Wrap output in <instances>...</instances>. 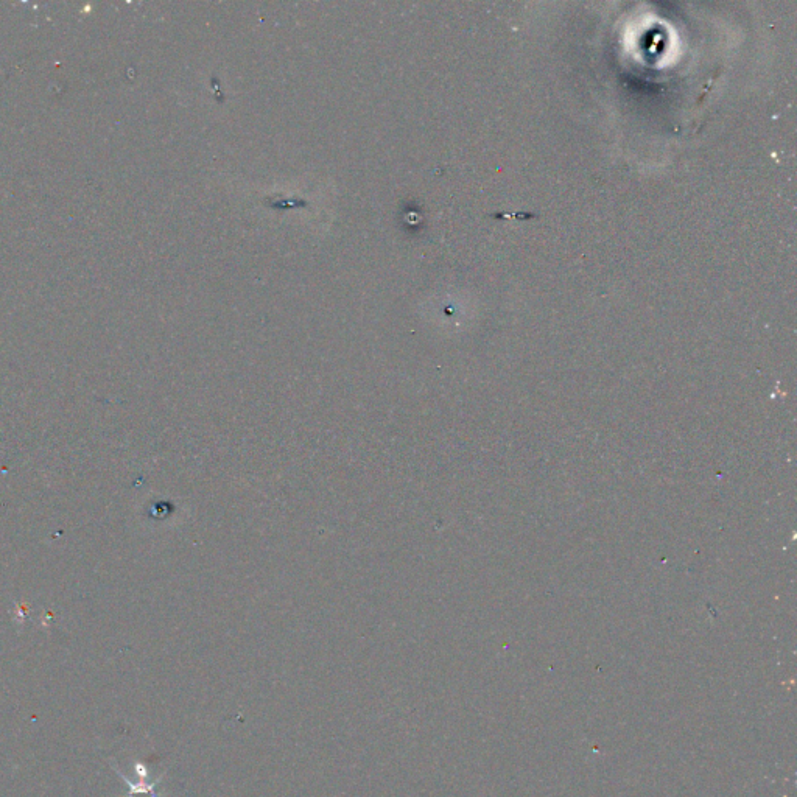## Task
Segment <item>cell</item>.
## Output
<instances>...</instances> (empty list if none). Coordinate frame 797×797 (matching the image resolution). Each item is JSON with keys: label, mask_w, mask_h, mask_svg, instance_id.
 Returning <instances> with one entry per match:
<instances>
[{"label": "cell", "mask_w": 797, "mask_h": 797, "mask_svg": "<svg viewBox=\"0 0 797 797\" xmlns=\"http://www.w3.org/2000/svg\"><path fill=\"white\" fill-rule=\"evenodd\" d=\"M117 774L128 785V790H130L128 797H158L155 790L161 779L156 780V782H147L148 771L142 763H137L136 765L137 782H131L128 777L120 773L119 769H117Z\"/></svg>", "instance_id": "6da1fadb"}]
</instances>
